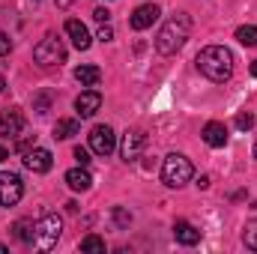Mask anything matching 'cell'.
<instances>
[{"label":"cell","mask_w":257,"mask_h":254,"mask_svg":"<svg viewBox=\"0 0 257 254\" xmlns=\"http://www.w3.org/2000/svg\"><path fill=\"white\" fill-rule=\"evenodd\" d=\"M197 186H200V189H209V177H206V174H203V177H200V180H197Z\"/></svg>","instance_id":"31"},{"label":"cell","mask_w":257,"mask_h":254,"mask_svg":"<svg viewBox=\"0 0 257 254\" xmlns=\"http://www.w3.org/2000/svg\"><path fill=\"white\" fill-rule=\"evenodd\" d=\"M254 159H257V144H254Z\"/></svg>","instance_id":"37"},{"label":"cell","mask_w":257,"mask_h":254,"mask_svg":"<svg viewBox=\"0 0 257 254\" xmlns=\"http://www.w3.org/2000/svg\"><path fill=\"white\" fill-rule=\"evenodd\" d=\"M159 15H162V9L156 3H144V6L135 9V15L128 18V24H132V30H147V27H153L159 21Z\"/></svg>","instance_id":"10"},{"label":"cell","mask_w":257,"mask_h":254,"mask_svg":"<svg viewBox=\"0 0 257 254\" xmlns=\"http://www.w3.org/2000/svg\"><path fill=\"white\" fill-rule=\"evenodd\" d=\"M33 108H36V114H48V108H51V96H48V93H42V96H36V102H33Z\"/></svg>","instance_id":"24"},{"label":"cell","mask_w":257,"mask_h":254,"mask_svg":"<svg viewBox=\"0 0 257 254\" xmlns=\"http://www.w3.org/2000/svg\"><path fill=\"white\" fill-rule=\"evenodd\" d=\"M75 159H78V165H90V150H84V147H75Z\"/></svg>","instance_id":"27"},{"label":"cell","mask_w":257,"mask_h":254,"mask_svg":"<svg viewBox=\"0 0 257 254\" xmlns=\"http://www.w3.org/2000/svg\"><path fill=\"white\" fill-rule=\"evenodd\" d=\"M254 126V117H251V114H245V111H242V114H236V129H242V132H245V129H251Z\"/></svg>","instance_id":"25"},{"label":"cell","mask_w":257,"mask_h":254,"mask_svg":"<svg viewBox=\"0 0 257 254\" xmlns=\"http://www.w3.org/2000/svg\"><path fill=\"white\" fill-rule=\"evenodd\" d=\"M12 230H15V239H18V242L33 245V239H36V221L21 218V221H15V224H12Z\"/></svg>","instance_id":"17"},{"label":"cell","mask_w":257,"mask_h":254,"mask_svg":"<svg viewBox=\"0 0 257 254\" xmlns=\"http://www.w3.org/2000/svg\"><path fill=\"white\" fill-rule=\"evenodd\" d=\"M114 224L117 227H128L132 224V212H128L126 206H114Z\"/></svg>","instance_id":"23"},{"label":"cell","mask_w":257,"mask_h":254,"mask_svg":"<svg viewBox=\"0 0 257 254\" xmlns=\"http://www.w3.org/2000/svg\"><path fill=\"white\" fill-rule=\"evenodd\" d=\"M66 33H69V39H72V45H75L78 51H87V48H90V30H87L78 18H69V21H66Z\"/></svg>","instance_id":"13"},{"label":"cell","mask_w":257,"mask_h":254,"mask_svg":"<svg viewBox=\"0 0 257 254\" xmlns=\"http://www.w3.org/2000/svg\"><path fill=\"white\" fill-rule=\"evenodd\" d=\"M3 251H6V245H3V242H0V254H3Z\"/></svg>","instance_id":"36"},{"label":"cell","mask_w":257,"mask_h":254,"mask_svg":"<svg viewBox=\"0 0 257 254\" xmlns=\"http://www.w3.org/2000/svg\"><path fill=\"white\" fill-rule=\"evenodd\" d=\"M251 75L257 78V60H251Z\"/></svg>","instance_id":"34"},{"label":"cell","mask_w":257,"mask_h":254,"mask_svg":"<svg viewBox=\"0 0 257 254\" xmlns=\"http://www.w3.org/2000/svg\"><path fill=\"white\" fill-rule=\"evenodd\" d=\"M200 135H203V141H206L209 147H215V150L227 144V126H224V123H215V120H209V123L203 126V132H200Z\"/></svg>","instance_id":"15"},{"label":"cell","mask_w":257,"mask_h":254,"mask_svg":"<svg viewBox=\"0 0 257 254\" xmlns=\"http://www.w3.org/2000/svg\"><path fill=\"white\" fill-rule=\"evenodd\" d=\"M144 147H147V132L144 129H128L126 135H123V147H120L123 162H138L141 153H144Z\"/></svg>","instance_id":"6"},{"label":"cell","mask_w":257,"mask_h":254,"mask_svg":"<svg viewBox=\"0 0 257 254\" xmlns=\"http://www.w3.org/2000/svg\"><path fill=\"white\" fill-rule=\"evenodd\" d=\"M60 230H63L60 215H54V212L42 215V218L36 221V239H33V245H36L39 251H51V248L57 245V239H60Z\"/></svg>","instance_id":"4"},{"label":"cell","mask_w":257,"mask_h":254,"mask_svg":"<svg viewBox=\"0 0 257 254\" xmlns=\"http://www.w3.org/2000/svg\"><path fill=\"white\" fill-rule=\"evenodd\" d=\"M81 251H90V254H105V239H99V236H84L81 239Z\"/></svg>","instance_id":"20"},{"label":"cell","mask_w":257,"mask_h":254,"mask_svg":"<svg viewBox=\"0 0 257 254\" xmlns=\"http://www.w3.org/2000/svg\"><path fill=\"white\" fill-rule=\"evenodd\" d=\"M192 174H194L192 162H189L183 153H171V156L165 159V165H162V183H165L168 189L186 186V183L192 180Z\"/></svg>","instance_id":"3"},{"label":"cell","mask_w":257,"mask_h":254,"mask_svg":"<svg viewBox=\"0 0 257 254\" xmlns=\"http://www.w3.org/2000/svg\"><path fill=\"white\" fill-rule=\"evenodd\" d=\"M236 39H239L242 45H251V48H254L257 45V27H239V30H236Z\"/></svg>","instance_id":"22"},{"label":"cell","mask_w":257,"mask_h":254,"mask_svg":"<svg viewBox=\"0 0 257 254\" xmlns=\"http://www.w3.org/2000/svg\"><path fill=\"white\" fill-rule=\"evenodd\" d=\"M24 194V183L18 174H0V206H15Z\"/></svg>","instance_id":"7"},{"label":"cell","mask_w":257,"mask_h":254,"mask_svg":"<svg viewBox=\"0 0 257 254\" xmlns=\"http://www.w3.org/2000/svg\"><path fill=\"white\" fill-rule=\"evenodd\" d=\"M24 129V114L18 108H6L0 114V138H18Z\"/></svg>","instance_id":"11"},{"label":"cell","mask_w":257,"mask_h":254,"mask_svg":"<svg viewBox=\"0 0 257 254\" xmlns=\"http://www.w3.org/2000/svg\"><path fill=\"white\" fill-rule=\"evenodd\" d=\"M6 159H9V150H6V147H0V162H6Z\"/></svg>","instance_id":"33"},{"label":"cell","mask_w":257,"mask_h":254,"mask_svg":"<svg viewBox=\"0 0 257 254\" xmlns=\"http://www.w3.org/2000/svg\"><path fill=\"white\" fill-rule=\"evenodd\" d=\"M102 108V96H99V90H84L78 99H75V111H78V117H93L96 111Z\"/></svg>","instance_id":"12"},{"label":"cell","mask_w":257,"mask_h":254,"mask_svg":"<svg viewBox=\"0 0 257 254\" xmlns=\"http://www.w3.org/2000/svg\"><path fill=\"white\" fill-rule=\"evenodd\" d=\"M54 3H57V6H60V9H69V6H72V3H75V0H54Z\"/></svg>","instance_id":"32"},{"label":"cell","mask_w":257,"mask_h":254,"mask_svg":"<svg viewBox=\"0 0 257 254\" xmlns=\"http://www.w3.org/2000/svg\"><path fill=\"white\" fill-rule=\"evenodd\" d=\"M93 18H96V21H99V24H108V18H111V12H108V9H102V6H99V9H96V12H93Z\"/></svg>","instance_id":"29"},{"label":"cell","mask_w":257,"mask_h":254,"mask_svg":"<svg viewBox=\"0 0 257 254\" xmlns=\"http://www.w3.org/2000/svg\"><path fill=\"white\" fill-rule=\"evenodd\" d=\"M33 60L39 66H60L66 63V48L57 36H45L36 48H33Z\"/></svg>","instance_id":"5"},{"label":"cell","mask_w":257,"mask_h":254,"mask_svg":"<svg viewBox=\"0 0 257 254\" xmlns=\"http://www.w3.org/2000/svg\"><path fill=\"white\" fill-rule=\"evenodd\" d=\"M96 39H102V42H111V39H114V30H111L108 24H102V30H99V36H96Z\"/></svg>","instance_id":"30"},{"label":"cell","mask_w":257,"mask_h":254,"mask_svg":"<svg viewBox=\"0 0 257 254\" xmlns=\"http://www.w3.org/2000/svg\"><path fill=\"white\" fill-rule=\"evenodd\" d=\"M114 147H117V135H114L111 126H96L90 132V150L96 156H111Z\"/></svg>","instance_id":"8"},{"label":"cell","mask_w":257,"mask_h":254,"mask_svg":"<svg viewBox=\"0 0 257 254\" xmlns=\"http://www.w3.org/2000/svg\"><path fill=\"white\" fill-rule=\"evenodd\" d=\"M9 51H12V39H9L6 33H0V57H3V54H9Z\"/></svg>","instance_id":"28"},{"label":"cell","mask_w":257,"mask_h":254,"mask_svg":"<svg viewBox=\"0 0 257 254\" xmlns=\"http://www.w3.org/2000/svg\"><path fill=\"white\" fill-rule=\"evenodd\" d=\"M189 33H192V18H189V12H177V15L168 18L165 27L159 30V36H156V51L165 54V57L177 54V51L186 45Z\"/></svg>","instance_id":"2"},{"label":"cell","mask_w":257,"mask_h":254,"mask_svg":"<svg viewBox=\"0 0 257 254\" xmlns=\"http://www.w3.org/2000/svg\"><path fill=\"white\" fill-rule=\"evenodd\" d=\"M66 186L72 191H87L93 186V177H90V171H87L84 165H78V168L66 171Z\"/></svg>","instance_id":"14"},{"label":"cell","mask_w":257,"mask_h":254,"mask_svg":"<svg viewBox=\"0 0 257 254\" xmlns=\"http://www.w3.org/2000/svg\"><path fill=\"white\" fill-rule=\"evenodd\" d=\"M3 87H6V81H3V75H0V93H3Z\"/></svg>","instance_id":"35"},{"label":"cell","mask_w":257,"mask_h":254,"mask_svg":"<svg viewBox=\"0 0 257 254\" xmlns=\"http://www.w3.org/2000/svg\"><path fill=\"white\" fill-rule=\"evenodd\" d=\"M242 242L251 248V251H257V218L254 221H248L245 224V233H242Z\"/></svg>","instance_id":"21"},{"label":"cell","mask_w":257,"mask_h":254,"mask_svg":"<svg viewBox=\"0 0 257 254\" xmlns=\"http://www.w3.org/2000/svg\"><path fill=\"white\" fill-rule=\"evenodd\" d=\"M194 63H197V72L203 78H209L212 84H224L233 75V54L224 45H206Z\"/></svg>","instance_id":"1"},{"label":"cell","mask_w":257,"mask_h":254,"mask_svg":"<svg viewBox=\"0 0 257 254\" xmlns=\"http://www.w3.org/2000/svg\"><path fill=\"white\" fill-rule=\"evenodd\" d=\"M174 239L183 242V245H197V242H200V230H197L194 224H189L186 218H180V221L174 224Z\"/></svg>","instance_id":"16"},{"label":"cell","mask_w":257,"mask_h":254,"mask_svg":"<svg viewBox=\"0 0 257 254\" xmlns=\"http://www.w3.org/2000/svg\"><path fill=\"white\" fill-rule=\"evenodd\" d=\"M72 135H78V120H57V123H54V138L66 141V138H72Z\"/></svg>","instance_id":"19"},{"label":"cell","mask_w":257,"mask_h":254,"mask_svg":"<svg viewBox=\"0 0 257 254\" xmlns=\"http://www.w3.org/2000/svg\"><path fill=\"white\" fill-rule=\"evenodd\" d=\"M75 78H78V84H81V87H96V84H99V81H102V69H99V66H78V69H75Z\"/></svg>","instance_id":"18"},{"label":"cell","mask_w":257,"mask_h":254,"mask_svg":"<svg viewBox=\"0 0 257 254\" xmlns=\"http://www.w3.org/2000/svg\"><path fill=\"white\" fill-rule=\"evenodd\" d=\"M51 165H54V156H51L45 147H33V150L24 153V168L33 171V174H48Z\"/></svg>","instance_id":"9"},{"label":"cell","mask_w":257,"mask_h":254,"mask_svg":"<svg viewBox=\"0 0 257 254\" xmlns=\"http://www.w3.org/2000/svg\"><path fill=\"white\" fill-rule=\"evenodd\" d=\"M33 147H36V135H33V138H24V141H18V147H15V150L24 156V153H27V150H33Z\"/></svg>","instance_id":"26"}]
</instances>
